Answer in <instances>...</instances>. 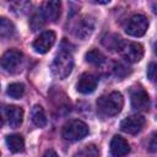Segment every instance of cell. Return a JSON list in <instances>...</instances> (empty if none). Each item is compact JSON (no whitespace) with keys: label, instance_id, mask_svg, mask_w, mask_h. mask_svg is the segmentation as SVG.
<instances>
[{"label":"cell","instance_id":"cell-1","mask_svg":"<svg viewBox=\"0 0 157 157\" xmlns=\"http://www.w3.org/2000/svg\"><path fill=\"white\" fill-rule=\"evenodd\" d=\"M123 104H124L123 96L120 92H117V91L110 92V93L104 94V96H101L97 99L98 112L103 115H107V117L117 115L121 110Z\"/></svg>","mask_w":157,"mask_h":157},{"label":"cell","instance_id":"cell-2","mask_svg":"<svg viewBox=\"0 0 157 157\" xmlns=\"http://www.w3.org/2000/svg\"><path fill=\"white\" fill-rule=\"evenodd\" d=\"M50 69L53 75L56 76L58 78L67 77L74 69V59L71 54L65 50H61L60 53H58L52 63Z\"/></svg>","mask_w":157,"mask_h":157},{"label":"cell","instance_id":"cell-3","mask_svg":"<svg viewBox=\"0 0 157 157\" xmlns=\"http://www.w3.org/2000/svg\"><path fill=\"white\" fill-rule=\"evenodd\" d=\"M88 134V126L82 120H70L63 128L61 135L66 141H78Z\"/></svg>","mask_w":157,"mask_h":157},{"label":"cell","instance_id":"cell-4","mask_svg":"<svg viewBox=\"0 0 157 157\" xmlns=\"http://www.w3.org/2000/svg\"><path fill=\"white\" fill-rule=\"evenodd\" d=\"M147 27H148V21H147L146 16H144V15H134L126 21V23L124 26V29L129 36L141 37V36H144L146 33Z\"/></svg>","mask_w":157,"mask_h":157},{"label":"cell","instance_id":"cell-5","mask_svg":"<svg viewBox=\"0 0 157 157\" xmlns=\"http://www.w3.org/2000/svg\"><path fill=\"white\" fill-rule=\"evenodd\" d=\"M23 60V54L17 49H10L4 53L1 58V67L7 72H16Z\"/></svg>","mask_w":157,"mask_h":157},{"label":"cell","instance_id":"cell-6","mask_svg":"<svg viewBox=\"0 0 157 157\" xmlns=\"http://www.w3.org/2000/svg\"><path fill=\"white\" fill-rule=\"evenodd\" d=\"M119 52L128 63H137L144 56V47L136 42H124Z\"/></svg>","mask_w":157,"mask_h":157},{"label":"cell","instance_id":"cell-7","mask_svg":"<svg viewBox=\"0 0 157 157\" xmlns=\"http://www.w3.org/2000/svg\"><path fill=\"white\" fill-rule=\"evenodd\" d=\"M130 101L131 107L139 112H145L150 107V97L147 92L140 86L132 87L130 90Z\"/></svg>","mask_w":157,"mask_h":157},{"label":"cell","instance_id":"cell-8","mask_svg":"<svg viewBox=\"0 0 157 157\" xmlns=\"http://www.w3.org/2000/svg\"><path fill=\"white\" fill-rule=\"evenodd\" d=\"M23 120V110L17 105H6L2 108V124L5 121L10 125V128H17L22 124Z\"/></svg>","mask_w":157,"mask_h":157},{"label":"cell","instance_id":"cell-9","mask_svg":"<svg viewBox=\"0 0 157 157\" xmlns=\"http://www.w3.org/2000/svg\"><path fill=\"white\" fill-rule=\"evenodd\" d=\"M55 39H56V37L53 31H45L34 39V42L32 44L33 49L39 54H44L54 45Z\"/></svg>","mask_w":157,"mask_h":157},{"label":"cell","instance_id":"cell-10","mask_svg":"<svg viewBox=\"0 0 157 157\" xmlns=\"http://www.w3.org/2000/svg\"><path fill=\"white\" fill-rule=\"evenodd\" d=\"M144 125H145V118L140 114H134V115H130L121 120L120 129L126 134L134 135V134H137L139 131H141Z\"/></svg>","mask_w":157,"mask_h":157},{"label":"cell","instance_id":"cell-11","mask_svg":"<svg viewBox=\"0 0 157 157\" xmlns=\"http://www.w3.org/2000/svg\"><path fill=\"white\" fill-rule=\"evenodd\" d=\"M40 12L45 21L56 22L58 18L60 17L61 4H60V1H45L42 5Z\"/></svg>","mask_w":157,"mask_h":157},{"label":"cell","instance_id":"cell-12","mask_svg":"<svg viewBox=\"0 0 157 157\" xmlns=\"http://www.w3.org/2000/svg\"><path fill=\"white\" fill-rule=\"evenodd\" d=\"M94 28V20L91 16H82L75 27V36L80 39H85L93 32Z\"/></svg>","mask_w":157,"mask_h":157},{"label":"cell","instance_id":"cell-13","mask_svg":"<svg viewBox=\"0 0 157 157\" xmlns=\"http://www.w3.org/2000/svg\"><path fill=\"white\" fill-rule=\"evenodd\" d=\"M97 83H98V78L94 75L88 74V72H85V74H82L78 77V81H77V91L81 92V93H83V94L92 93L96 90Z\"/></svg>","mask_w":157,"mask_h":157},{"label":"cell","instance_id":"cell-14","mask_svg":"<svg viewBox=\"0 0 157 157\" xmlns=\"http://www.w3.org/2000/svg\"><path fill=\"white\" fill-rule=\"evenodd\" d=\"M110 152L114 157H123L130 152V146L124 137L115 135L110 141Z\"/></svg>","mask_w":157,"mask_h":157},{"label":"cell","instance_id":"cell-15","mask_svg":"<svg viewBox=\"0 0 157 157\" xmlns=\"http://www.w3.org/2000/svg\"><path fill=\"white\" fill-rule=\"evenodd\" d=\"M6 145L11 152H22L25 150V140L20 134H11L6 136Z\"/></svg>","mask_w":157,"mask_h":157},{"label":"cell","instance_id":"cell-16","mask_svg":"<svg viewBox=\"0 0 157 157\" xmlns=\"http://www.w3.org/2000/svg\"><path fill=\"white\" fill-rule=\"evenodd\" d=\"M31 117H32V121H33L34 125L38 126V128H44V126L47 125V123H48L47 117H45V113H44V109L42 108V105L36 104V105L32 108Z\"/></svg>","mask_w":157,"mask_h":157},{"label":"cell","instance_id":"cell-17","mask_svg":"<svg viewBox=\"0 0 157 157\" xmlns=\"http://www.w3.org/2000/svg\"><path fill=\"white\" fill-rule=\"evenodd\" d=\"M85 58L87 63L96 65V66H102L103 64H105V56L98 49H91L90 52L86 53Z\"/></svg>","mask_w":157,"mask_h":157},{"label":"cell","instance_id":"cell-18","mask_svg":"<svg viewBox=\"0 0 157 157\" xmlns=\"http://www.w3.org/2000/svg\"><path fill=\"white\" fill-rule=\"evenodd\" d=\"M15 34V26L7 18H0V36L1 38H10Z\"/></svg>","mask_w":157,"mask_h":157},{"label":"cell","instance_id":"cell-19","mask_svg":"<svg viewBox=\"0 0 157 157\" xmlns=\"http://www.w3.org/2000/svg\"><path fill=\"white\" fill-rule=\"evenodd\" d=\"M123 40L118 34H108L103 38V44L104 47L112 49V50H119L120 47L123 45Z\"/></svg>","mask_w":157,"mask_h":157},{"label":"cell","instance_id":"cell-20","mask_svg":"<svg viewBox=\"0 0 157 157\" xmlns=\"http://www.w3.org/2000/svg\"><path fill=\"white\" fill-rule=\"evenodd\" d=\"M74 157H98V148L93 144L86 145L80 151H77Z\"/></svg>","mask_w":157,"mask_h":157},{"label":"cell","instance_id":"cell-21","mask_svg":"<svg viewBox=\"0 0 157 157\" xmlns=\"http://www.w3.org/2000/svg\"><path fill=\"white\" fill-rule=\"evenodd\" d=\"M25 93V86L22 83H18V82H15V83H11L7 87V94L12 98H21Z\"/></svg>","mask_w":157,"mask_h":157},{"label":"cell","instance_id":"cell-22","mask_svg":"<svg viewBox=\"0 0 157 157\" xmlns=\"http://www.w3.org/2000/svg\"><path fill=\"white\" fill-rule=\"evenodd\" d=\"M45 22H47V21L44 20V17H43V15H42V12H40V10H39V11H37V12H34V13L32 15L31 21H29V25H31L32 31H37V29L42 28Z\"/></svg>","mask_w":157,"mask_h":157},{"label":"cell","instance_id":"cell-23","mask_svg":"<svg viewBox=\"0 0 157 157\" xmlns=\"http://www.w3.org/2000/svg\"><path fill=\"white\" fill-rule=\"evenodd\" d=\"M10 7L16 13H25L31 7V4L27 1H13L10 4Z\"/></svg>","mask_w":157,"mask_h":157},{"label":"cell","instance_id":"cell-24","mask_svg":"<svg viewBox=\"0 0 157 157\" xmlns=\"http://www.w3.org/2000/svg\"><path fill=\"white\" fill-rule=\"evenodd\" d=\"M147 77L152 82H157V63H150L147 66Z\"/></svg>","mask_w":157,"mask_h":157},{"label":"cell","instance_id":"cell-25","mask_svg":"<svg viewBox=\"0 0 157 157\" xmlns=\"http://www.w3.org/2000/svg\"><path fill=\"white\" fill-rule=\"evenodd\" d=\"M113 69H114V72L117 74V76H119V77H124V76H126L129 74V70H126L129 67H126L123 64H115Z\"/></svg>","mask_w":157,"mask_h":157},{"label":"cell","instance_id":"cell-26","mask_svg":"<svg viewBox=\"0 0 157 157\" xmlns=\"http://www.w3.org/2000/svg\"><path fill=\"white\" fill-rule=\"evenodd\" d=\"M148 150L153 153H157V132L152 134V136L148 141Z\"/></svg>","mask_w":157,"mask_h":157},{"label":"cell","instance_id":"cell-27","mask_svg":"<svg viewBox=\"0 0 157 157\" xmlns=\"http://www.w3.org/2000/svg\"><path fill=\"white\" fill-rule=\"evenodd\" d=\"M43 157H59V156L56 155V152L54 150H48V151H45V153L43 155Z\"/></svg>","mask_w":157,"mask_h":157},{"label":"cell","instance_id":"cell-28","mask_svg":"<svg viewBox=\"0 0 157 157\" xmlns=\"http://www.w3.org/2000/svg\"><path fill=\"white\" fill-rule=\"evenodd\" d=\"M153 11H155V13H157V2L153 4Z\"/></svg>","mask_w":157,"mask_h":157},{"label":"cell","instance_id":"cell-29","mask_svg":"<svg viewBox=\"0 0 157 157\" xmlns=\"http://www.w3.org/2000/svg\"><path fill=\"white\" fill-rule=\"evenodd\" d=\"M155 53H156V54H157V47H156V49H155Z\"/></svg>","mask_w":157,"mask_h":157}]
</instances>
